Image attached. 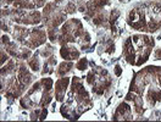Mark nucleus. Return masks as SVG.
<instances>
[{
  "label": "nucleus",
  "instance_id": "f257e3e1",
  "mask_svg": "<svg viewBox=\"0 0 161 122\" xmlns=\"http://www.w3.org/2000/svg\"><path fill=\"white\" fill-rule=\"evenodd\" d=\"M34 72L19 59L11 58L1 66V93L6 99L21 98L34 83Z\"/></svg>",
  "mask_w": 161,
  "mask_h": 122
},
{
  "label": "nucleus",
  "instance_id": "f03ea898",
  "mask_svg": "<svg viewBox=\"0 0 161 122\" xmlns=\"http://www.w3.org/2000/svg\"><path fill=\"white\" fill-rule=\"evenodd\" d=\"M130 91L141 97L145 110L161 104V66H147L138 71L130 86Z\"/></svg>",
  "mask_w": 161,
  "mask_h": 122
},
{
  "label": "nucleus",
  "instance_id": "7ed1b4c3",
  "mask_svg": "<svg viewBox=\"0 0 161 122\" xmlns=\"http://www.w3.org/2000/svg\"><path fill=\"white\" fill-rule=\"evenodd\" d=\"M93 106L94 102L84 84V81L78 76L72 77L70 89L60 108L62 117L67 120H78Z\"/></svg>",
  "mask_w": 161,
  "mask_h": 122
},
{
  "label": "nucleus",
  "instance_id": "20e7f679",
  "mask_svg": "<svg viewBox=\"0 0 161 122\" xmlns=\"http://www.w3.org/2000/svg\"><path fill=\"white\" fill-rule=\"evenodd\" d=\"M127 25L142 33H154L161 30V0L139 3L130 9Z\"/></svg>",
  "mask_w": 161,
  "mask_h": 122
},
{
  "label": "nucleus",
  "instance_id": "39448f33",
  "mask_svg": "<svg viewBox=\"0 0 161 122\" xmlns=\"http://www.w3.org/2000/svg\"><path fill=\"white\" fill-rule=\"evenodd\" d=\"M155 47V39L145 33H138L126 38L122 45L123 58L132 66L139 67L149 60Z\"/></svg>",
  "mask_w": 161,
  "mask_h": 122
},
{
  "label": "nucleus",
  "instance_id": "423d86ee",
  "mask_svg": "<svg viewBox=\"0 0 161 122\" xmlns=\"http://www.w3.org/2000/svg\"><path fill=\"white\" fill-rule=\"evenodd\" d=\"M54 97V80L43 76L36 81L20 98V106L25 110L37 108H48Z\"/></svg>",
  "mask_w": 161,
  "mask_h": 122
},
{
  "label": "nucleus",
  "instance_id": "0eeeda50",
  "mask_svg": "<svg viewBox=\"0 0 161 122\" xmlns=\"http://www.w3.org/2000/svg\"><path fill=\"white\" fill-rule=\"evenodd\" d=\"M66 43L76 44L82 51L89 49L92 45L91 33L84 27L83 22L77 17L66 20L58 30L56 44L62 45Z\"/></svg>",
  "mask_w": 161,
  "mask_h": 122
},
{
  "label": "nucleus",
  "instance_id": "6e6552de",
  "mask_svg": "<svg viewBox=\"0 0 161 122\" xmlns=\"http://www.w3.org/2000/svg\"><path fill=\"white\" fill-rule=\"evenodd\" d=\"M77 8L72 0H53L48 3L42 12L47 30L60 28L61 25L66 21V17L75 14Z\"/></svg>",
  "mask_w": 161,
  "mask_h": 122
},
{
  "label": "nucleus",
  "instance_id": "1a4fd4ad",
  "mask_svg": "<svg viewBox=\"0 0 161 122\" xmlns=\"http://www.w3.org/2000/svg\"><path fill=\"white\" fill-rule=\"evenodd\" d=\"M12 39L22 44L23 47H27L31 50H34L44 45L47 43L48 32L40 27H31V26H21V25H12L10 30Z\"/></svg>",
  "mask_w": 161,
  "mask_h": 122
},
{
  "label": "nucleus",
  "instance_id": "9d476101",
  "mask_svg": "<svg viewBox=\"0 0 161 122\" xmlns=\"http://www.w3.org/2000/svg\"><path fill=\"white\" fill-rule=\"evenodd\" d=\"M3 19L6 17L9 22L21 26H37L43 21V15L38 10H25V9H15V8H3Z\"/></svg>",
  "mask_w": 161,
  "mask_h": 122
},
{
  "label": "nucleus",
  "instance_id": "9b49d317",
  "mask_svg": "<svg viewBox=\"0 0 161 122\" xmlns=\"http://www.w3.org/2000/svg\"><path fill=\"white\" fill-rule=\"evenodd\" d=\"M114 78L110 72L103 67H95L88 71L86 76V84L95 95H104L112 87Z\"/></svg>",
  "mask_w": 161,
  "mask_h": 122
},
{
  "label": "nucleus",
  "instance_id": "f8f14e48",
  "mask_svg": "<svg viewBox=\"0 0 161 122\" xmlns=\"http://www.w3.org/2000/svg\"><path fill=\"white\" fill-rule=\"evenodd\" d=\"M1 48L6 51L11 58L19 59V60H28L33 55L31 49H28L27 47H23L15 39H11L8 34L1 36Z\"/></svg>",
  "mask_w": 161,
  "mask_h": 122
},
{
  "label": "nucleus",
  "instance_id": "ddd939ff",
  "mask_svg": "<svg viewBox=\"0 0 161 122\" xmlns=\"http://www.w3.org/2000/svg\"><path fill=\"white\" fill-rule=\"evenodd\" d=\"M72 3L76 5L77 11L83 14L86 19L110 5L109 0H72Z\"/></svg>",
  "mask_w": 161,
  "mask_h": 122
},
{
  "label": "nucleus",
  "instance_id": "4468645a",
  "mask_svg": "<svg viewBox=\"0 0 161 122\" xmlns=\"http://www.w3.org/2000/svg\"><path fill=\"white\" fill-rule=\"evenodd\" d=\"M15 8V9H25V10H36L44 8L48 4V0H3V5Z\"/></svg>",
  "mask_w": 161,
  "mask_h": 122
},
{
  "label": "nucleus",
  "instance_id": "2eb2a0df",
  "mask_svg": "<svg viewBox=\"0 0 161 122\" xmlns=\"http://www.w3.org/2000/svg\"><path fill=\"white\" fill-rule=\"evenodd\" d=\"M71 80L70 77L67 76H64V77H59L55 83H54V97H55V102L58 103H62L65 100V97L69 92V88H70L71 84Z\"/></svg>",
  "mask_w": 161,
  "mask_h": 122
},
{
  "label": "nucleus",
  "instance_id": "dca6fc26",
  "mask_svg": "<svg viewBox=\"0 0 161 122\" xmlns=\"http://www.w3.org/2000/svg\"><path fill=\"white\" fill-rule=\"evenodd\" d=\"M134 112H133V109H132L131 103H128L127 100L122 102L119 104V106L116 108V110L112 115V120H134Z\"/></svg>",
  "mask_w": 161,
  "mask_h": 122
},
{
  "label": "nucleus",
  "instance_id": "f3484780",
  "mask_svg": "<svg viewBox=\"0 0 161 122\" xmlns=\"http://www.w3.org/2000/svg\"><path fill=\"white\" fill-rule=\"evenodd\" d=\"M80 53L82 50L76 44H70V43L62 44L59 49L60 56L66 61H77L80 58Z\"/></svg>",
  "mask_w": 161,
  "mask_h": 122
},
{
  "label": "nucleus",
  "instance_id": "a211bd4d",
  "mask_svg": "<svg viewBox=\"0 0 161 122\" xmlns=\"http://www.w3.org/2000/svg\"><path fill=\"white\" fill-rule=\"evenodd\" d=\"M58 65V59L55 55H51L49 58L44 59V62H43V67H42V76H45V75H51L55 72V67Z\"/></svg>",
  "mask_w": 161,
  "mask_h": 122
},
{
  "label": "nucleus",
  "instance_id": "6ab92c4d",
  "mask_svg": "<svg viewBox=\"0 0 161 122\" xmlns=\"http://www.w3.org/2000/svg\"><path fill=\"white\" fill-rule=\"evenodd\" d=\"M27 61V66L30 67V70L34 73L42 71V67H43V64H42V56L38 54V51L36 54H33Z\"/></svg>",
  "mask_w": 161,
  "mask_h": 122
},
{
  "label": "nucleus",
  "instance_id": "aec40b11",
  "mask_svg": "<svg viewBox=\"0 0 161 122\" xmlns=\"http://www.w3.org/2000/svg\"><path fill=\"white\" fill-rule=\"evenodd\" d=\"M76 65L73 64V61H66L64 60V62H61L58 65V69L55 71V75L58 77H64V76H67V73L75 67Z\"/></svg>",
  "mask_w": 161,
  "mask_h": 122
},
{
  "label": "nucleus",
  "instance_id": "412c9836",
  "mask_svg": "<svg viewBox=\"0 0 161 122\" xmlns=\"http://www.w3.org/2000/svg\"><path fill=\"white\" fill-rule=\"evenodd\" d=\"M48 116V108H37L30 110V120L32 121H42Z\"/></svg>",
  "mask_w": 161,
  "mask_h": 122
},
{
  "label": "nucleus",
  "instance_id": "4be33fe9",
  "mask_svg": "<svg viewBox=\"0 0 161 122\" xmlns=\"http://www.w3.org/2000/svg\"><path fill=\"white\" fill-rule=\"evenodd\" d=\"M76 69L80 72H84L87 71L89 69V61L87 58H80L77 60V64H76Z\"/></svg>",
  "mask_w": 161,
  "mask_h": 122
},
{
  "label": "nucleus",
  "instance_id": "5701e85b",
  "mask_svg": "<svg viewBox=\"0 0 161 122\" xmlns=\"http://www.w3.org/2000/svg\"><path fill=\"white\" fill-rule=\"evenodd\" d=\"M10 59H11L10 55H9L6 51H5L4 49H3V48H1V66H3L4 64H6V62L10 60Z\"/></svg>",
  "mask_w": 161,
  "mask_h": 122
},
{
  "label": "nucleus",
  "instance_id": "b1692460",
  "mask_svg": "<svg viewBox=\"0 0 161 122\" xmlns=\"http://www.w3.org/2000/svg\"><path fill=\"white\" fill-rule=\"evenodd\" d=\"M153 56H154V60H161V48L155 49V51L153 53Z\"/></svg>",
  "mask_w": 161,
  "mask_h": 122
},
{
  "label": "nucleus",
  "instance_id": "393cba45",
  "mask_svg": "<svg viewBox=\"0 0 161 122\" xmlns=\"http://www.w3.org/2000/svg\"><path fill=\"white\" fill-rule=\"evenodd\" d=\"M114 73H115V76H116V77H120V76H121V73H122V69H121L120 64L115 65V69H114Z\"/></svg>",
  "mask_w": 161,
  "mask_h": 122
},
{
  "label": "nucleus",
  "instance_id": "a878e982",
  "mask_svg": "<svg viewBox=\"0 0 161 122\" xmlns=\"http://www.w3.org/2000/svg\"><path fill=\"white\" fill-rule=\"evenodd\" d=\"M120 3H123V4H127V3H130V1H132V0H119Z\"/></svg>",
  "mask_w": 161,
  "mask_h": 122
}]
</instances>
